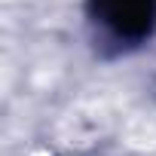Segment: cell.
I'll list each match as a JSON object with an SVG mask.
<instances>
[{"label":"cell","instance_id":"6da1fadb","mask_svg":"<svg viewBox=\"0 0 156 156\" xmlns=\"http://www.w3.org/2000/svg\"><path fill=\"white\" fill-rule=\"evenodd\" d=\"M156 0H101L104 22L113 25L119 34H138L147 28Z\"/></svg>","mask_w":156,"mask_h":156}]
</instances>
